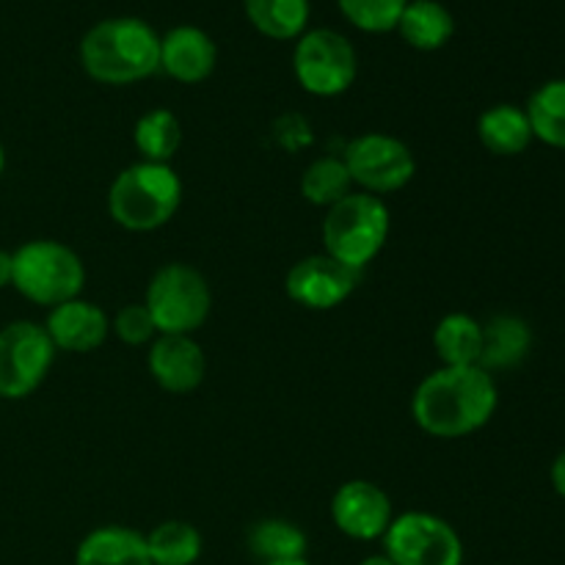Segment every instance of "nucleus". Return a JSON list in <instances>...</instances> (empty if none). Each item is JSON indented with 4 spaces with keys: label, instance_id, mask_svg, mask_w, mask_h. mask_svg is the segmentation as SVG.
I'll list each match as a JSON object with an SVG mask.
<instances>
[{
    "label": "nucleus",
    "instance_id": "11",
    "mask_svg": "<svg viewBox=\"0 0 565 565\" xmlns=\"http://www.w3.org/2000/svg\"><path fill=\"white\" fill-rule=\"evenodd\" d=\"M362 274L337 263L326 252L298 259L285 279V292L292 303L312 312H329L353 296Z\"/></svg>",
    "mask_w": 565,
    "mask_h": 565
},
{
    "label": "nucleus",
    "instance_id": "5",
    "mask_svg": "<svg viewBox=\"0 0 565 565\" xmlns=\"http://www.w3.org/2000/svg\"><path fill=\"white\" fill-rule=\"evenodd\" d=\"M14 257V276L11 287L39 307H58V303L81 298L86 285V265L77 257L75 248L64 246L50 237L22 243Z\"/></svg>",
    "mask_w": 565,
    "mask_h": 565
},
{
    "label": "nucleus",
    "instance_id": "18",
    "mask_svg": "<svg viewBox=\"0 0 565 565\" xmlns=\"http://www.w3.org/2000/svg\"><path fill=\"white\" fill-rule=\"evenodd\" d=\"M395 31L414 50L434 53V50H441L452 39V33H456V17L439 0H408Z\"/></svg>",
    "mask_w": 565,
    "mask_h": 565
},
{
    "label": "nucleus",
    "instance_id": "19",
    "mask_svg": "<svg viewBox=\"0 0 565 565\" xmlns=\"http://www.w3.org/2000/svg\"><path fill=\"white\" fill-rule=\"evenodd\" d=\"M533 348V331L527 320L516 315H497L489 323H483V353H480V367L483 370H508L516 367L527 359Z\"/></svg>",
    "mask_w": 565,
    "mask_h": 565
},
{
    "label": "nucleus",
    "instance_id": "17",
    "mask_svg": "<svg viewBox=\"0 0 565 565\" xmlns=\"http://www.w3.org/2000/svg\"><path fill=\"white\" fill-rule=\"evenodd\" d=\"M478 138L497 158H516V154L527 152L530 143L535 141L527 110L511 103L491 105L480 114Z\"/></svg>",
    "mask_w": 565,
    "mask_h": 565
},
{
    "label": "nucleus",
    "instance_id": "27",
    "mask_svg": "<svg viewBox=\"0 0 565 565\" xmlns=\"http://www.w3.org/2000/svg\"><path fill=\"white\" fill-rule=\"evenodd\" d=\"M342 17L364 33H390L401 22L408 0H337Z\"/></svg>",
    "mask_w": 565,
    "mask_h": 565
},
{
    "label": "nucleus",
    "instance_id": "23",
    "mask_svg": "<svg viewBox=\"0 0 565 565\" xmlns=\"http://www.w3.org/2000/svg\"><path fill=\"white\" fill-rule=\"evenodd\" d=\"M524 110H527L530 127H533V138L565 152V77L541 83L530 94Z\"/></svg>",
    "mask_w": 565,
    "mask_h": 565
},
{
    "label": "nucleus",
    "instance_id": "33",
    "mask_svg": "<svg viewBox=\"0 0 565 565\" xmlns=\"http://www.w3.org/2000/svg\"><path fill=\"white\" fill-rule=\"evenodd\" d=\"M3 169H6V149L3 143H0V174H3Z\"/></svg>",
    "mask_w": 565,
    "mask_h": 565
},
{
    "label": "nucleus",
    "instance_id": "16",
    "mask_svg": "<svg viewBox=\"0 0 565 565\" xmlns=\"http://www.w3.org/2000/svg\"><path fill=\"white\" fill-rule=\"evenodd\" d=\"M75 565H152L147 535L121 524H105L77 544Z\"/></svg>",
    "mask_w": 565,
    "mask_h": 565
},
{
    "label": "nucleus",
    "instance_id": "10",
    "mask_svg": "<svg viewBox=\"0 0 565 565\" xmlns=\"http://www.w3.org/2000/svg\"><path fill=\"white\" fill-rule=\"evenodd\" d=\"M342 163L348 166L353 185L364 193L384 199L403 191L417 174V158L412 147L390 132H362L345 147Z\"/></svg>",
    "mask_w": 565,
    "mask_h": 565
},
{
    "label": "nucleus",
    "instance_id": "8",
    "mask_svg": "<svg viewBox=\"0 0 565 565\" xmlns=\"http://www.w3.org/2000/svg\"><path fill=\"white\" fill-rule=\"evenodd\" d=\"M55 345L44 326L11 320L0 329V401H25L47 379Z\"/></svg>",
    "mask_w": 565,
    "mask_h": 565
},
{
    "label": "nucleus",
    "instance_id": "21",
    "mask_svg": "<svg viewBox=\"0 0 565 565\" xmlns=\"http://www.w3.org/2000/svg\"><path fill=\"white\" fill-rule=\"evenodd\" d=\"M246 546L259 565L281 563V561H301L307 557V533L298 524L287 519H263L252 524L246 535Z\"/></svg>",
    "mask_w": 565,
    "mask_h": 565
},
{
    "label": "nucleus",
    "instance_id": "29",
    "mask_svg": "<svg viewBox=\"0 0 565 565\" xmlns=\"http://www.w3.org/2000/svg\"><path fill=\"white\" fill-rule=\"evenodd\" d=\"M550 480H552V489L557 491V497H561V500H565V450L557 452V458H555V461H552Z\"/></svg>",
    "mask_w": 565,
    "mask_h": 565
},
{
    "label": "nucleus",
    "instance_id": "12",
    "mask_svg": "<svg viewBox=\"0 0 565 565\" xmlns=\"http://www.w3.org/2000/svg\"><path fill=\"white\" fill-rule=\"evenodd\" d=\"M395 519L392 497L370 480H348L331 497V522L353 541H379Z\"/></svg>",
    "mask_w": 565,
    "mask_h": 565
},
{
    "label": "nucleus",
    "instance_id": "15",
    "mask_svg": "<svg viewBox=\"0 0 565 565\" xmlns=\"http://www.w3.org/2000/svg\"><path fill=\"white\" fill-rule=\"evenodd\" d=\"M218 47L207 31L196 25H177L160 36V70L177 83H202L213 75Z\"/></svg>",
    "mask_w": 565,
    "mask_h": 565
},
{
    "label": "nucleus",
    "instance_id": "3",
    "mask_svg": "<svg viewBox=\"0 0 565 565\" xmlns=\"http://www.w3.org/2000/svg\"><path fill=\"white\" fill-rule=\"evenodd\" d=\"M182 204V180L171 163L127 166L108 188V213L121 230L154 232L169 224Z\"/></svg>",
    "mask_w": 565,
    "mask_h": 565
},
{
    "label": "nucleus",
    "instance_id": "1",
    "mask_svg": "<svg viewBox=\"0 0 565 565\" xmlns=\"http://www.w3.org/2000/svg\"><path fill=\"white\" fill-rule=\"evenodd\" d=\"M500 390L483 367H439L419 381L412 397V417L434 439H463L491 423Z\"/></svg>",
    "mask_w": 565,
    "mask_h": 565
},
{
    "label": "nucleus",
    "instance_id": "7",
    "mask_svg": "<svg viewBox=\"0 0 565 565\" xmlns=\"http://www.w3.org/2000/svg\"><path fill=\"white\" fill-rule=\"evenodd\" d=\"M292 72L298 86L312 97H340L356 81V50L331 28L303 31L292 50Z\"/></svg>",
    "mask_w": 565,
    "mask_h": 565
},
{
    "label": "nucleus",
    "instance_id": "9",
    "mask_svg": "<svg viewBox=\"0 0 565 565\" xmlns=\"http://www.w3.org/2000/svg\"><path fill=\"white\" fill-rule=\"evenodd\" d=\"M384 555L395 565H463V541L447 519L406 511L384 533Z\"/></svg>",
    "mask_w": 565,
    "mask_h": 565
},
{
    "label": "nucleus",
    "instance_id": "2",
    "mask_svg": "<svg viewBox=\"0 0 565 565\" xmlns=\"http://www.w3.org/2000/svg\"><path fill=\"white\" fill-rule=\"evenodd\" d=\"M81 66L105 86H130L160 70V36L138 17H110L81 39Z\"/></svg>",
    "mask_w": 565,
    "mask_h": 565
},
{
    "label": "nucleus",
    "instance_id": "24",
    "mask_svg": "<svg viewBox=\"0 0 565 565\" xmlns=\"http://www.w3.org/2000/svg\"><path fill=\"white\" fill-rule=\"evenodd\" d=\"M132 143L147 163H171L182 143V125L171 110L152 108L136 121Z\"/></svg>",
    "mask_w": 565,
    "mask_h": 565
},
{
    "label": "nucleus",
    "instance_id": "32",
    "mask_svg": "<svg viewBox=\"0 0 565 565\" xmlns=\"http://www.w3.org/2000/svg\"><path fill=\"white\" fill-rule=\"evenodd\" d=\"M265 565H312L307 561V557H301V561H281V563H265Z\"/></svg>",
    "mask_w": 565,
    "mask_h": 565
},
{
    "label": "nucleus",
    "instance_id": "4",
    "mask_svg": "<svg viewBox=\"0 0 565 565\" xmlns=\"http://www.w3.org/2000/svg\"><path fill=\"white\" fill-rule=\"evenodd\" d=\"M320 232H323V252L362 274L390 241L392 213L381 196L353 191L326 210Z\"/></svg>",
    "mask_w": 565,
    "mask_h": 565
},
{
    "label": "nucleus",
    "instance_id": "6",
    "mask_svg": "<svg viewBox=\"0 0 565 565\" xmlns=\"http://www.w3.org/2000/svg\"><path fill=\"white\" fill-rule=\"evenodd\" d=\"M143 307L158 334H191L202 329L213 309V292L202 270L185 263H169L154 270L147 285Z\"/></svg>",
    "mask_w": 565,
    "mask_h": 565
},
{
    "label": "nucleus",
    "instance_id": "26",
    "mask_svg": "<svg viewBox=\"0 0 565 565\" xmlns=\"http://www.w3.org/2000/svg\"><path fill=\"white\" fill-rule=\"evenodd\" d=\"M301 193L315 207H334L337 202L353 193V180L342 158H318L307 166L301 177Z\"/></svg>",
    "mask_w": 565,
    "mask_h": 565
},
{
    "label": "nucleus",
    "instance_id": "14",
    "mask_svg": "<svg viewBox=\"0 0 565 565\" xmlns=\"http://www.w3.org/2000/svg\"><path fill=\"white\" fill-rule=\"evenodd\" d=\"M44 331L55 351L92 353L103 348L110 337V318L97 303L86 301V298H72V301L50 309Z\"/></svg>",
    "mask_w": 565,
    "mask_h": 565
},
{
    "label": "nucleus",
    "instance_id": "25",
    "mask_svg": "<svg viewBox=\"0 0 565 565\" xmlns=\"http://www.w3.org/2000/svg\"><path fill=\"white\" fill-rule=\"evenodd\" d=\"M147 550L152 565H193L202 557L204 541L193 524L169 519L152 527L147 535Z\"/></svg>",
    "mask_w": 565,
    "mask_h": 565
},
{
    "label": "nucleus",
    "instance_id": "13",
    "mask_svg": "<svg viewBox=\"0 0 565 565\" xmlns=\"http://www.w3.org/2000/svg\"><path fill=\"white\" fill-rule=\"evenodd\" d=\"M149 373L169 395L199 390L207 375V356L191 334H158L149 342Z\"/></svg>",
    "mask_w": 565,
    "mask_h": 565
},
{
    "label": "nucleus",
    "instance_id": "22",
    "mask_svg": "<svg viewBox=\"0 0 565 565\" xmlns=\"http://www.w3.org/2000/svg\"><path fill=\"white\" fill-rule=\"evenodd\" d=\"M248 22L263 36L290 42L307 31L309 0H243Z\"/></svg>",
    "mask_w": 565,
    "mask_h": 565
},
{
    "label": "nucleus",
    "instance_id": "28",
    "mask_svg": "<svg viewBox=\"0 0 565 565\" xmlns=\"http://www.w3.org/2000/svg\"><path fill=\"white\" fill-rule=\"evenodd\" d=\"M110 334L119 337V342H125V345L138 348L149 345L158 337V329H154L152 315H149V309L143 303H127L110 320Z\"/></svg>",
    "mask_w": 565,
    "mask_h": 565
},
{
    "label": "nucleus",
    "instance_id": "31",
    "mask_svg": "<svg viewBox=\"0 0 565 565\" xmlns=\"http://www.w3.org/2000/svg\"><path fill=\"white\" fill-rule=\"evenodd\" d=\"M356 565H395V563H392L386 555H370V557H364V561L356 563Z\"/></svg>",
    "mask_w": 565,
    "mask_h": 565
},
{
    "label": "nucleus",
    "instance_id": "30",
    "mask_svg": "<svg viewBox=\"0 0 565 565\" xmlns=\"http://www.w3.org/2000/svg\"><path fill=\"white\" fill-rule=\"evenodd\" d=\"M11 276H14V257H11V252L0 248V290L11 287Z\"/></svg>",
    "mask_w": 565,
    "mask_h": 565
},
{
    "label": "nucleus",
    "instance_id": "20",
    "mask_svg": "<svg viewBox=\"0 0 565 565\" xmlns=\"http://www.w3.org/2000/svg\"><path fill=\"white\" fill-rule=\"evenodd\" d=\"M434 351L441 367H480L483 323L467 312H450L436 323Z\"/></svg>",
    "mask_w": 565,
    "mask_h": 565
}]
</instances>
